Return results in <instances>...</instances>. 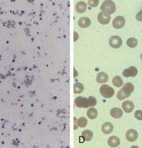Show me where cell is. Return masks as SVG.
Wrapping results in <instances>:
<instances>
[{
	"instance_id": "1",
	"label": "cell",
	"mask_w": 142,
	"mask_h": 148,
	"mask_svg": "<svg viewBox=\"0 0 142 148\" xmlns=\"http://www.w3.org/2000/svg\"><path fill=\"white\" fill-rule=\"evenodd\" d=\"M100 10L105 15L111 16V14L115 13L116 6L114 2L112 0H106L100 6Z\"/></svg>"
},
{
	"instance_id": "2",
	"label": "cell",
	"mask_w": 142,
	"mask_h": 148,
	"mask_svg": "<svg viewBox=\"0 0 142 148\" xmlns=\"http://www.w3.org/2000/svg\"><path fill=\"white\" fill-rule=\"evenodd\" d=\"M100 93L104 98H110L113 96L115 91L111 86L107 85H103L100 88Z\"/></svg>"
},
{
	"instance_id": "3",
	"label": "cell",
	"mask_w": 142,
	"mask_h": 148,
	"mask_svg": "<svg viewBox=\"0 0 142 148\" xmlns=\"http://www.w3.org/2000/svg\"><path fill=\"white\" fill-rule=\"evenodd\" d=\"M75 104L79 108H88L90 107L88 98L83 97H78L75 98Z\"/></svg>"
},
{
	"instance_id": "4",
	"label": "cell",
	"mask_w": 142,
	"mask_h": 148,
	"mask_svg": "<svg viewBox=\"0 0 142 148\" xmlns=\"http://www.w3.org/2000/svg\"><path fill=\"white\" fill-rule=\"evenodd\" d=\"M109 44L113 49H118L120 47L122 44L121 38L118 36H111L109 40Z\"/></svg>"
},
{
	"instance_id": "5",
	"label": "cell",
	"mask_w": 142,
	"mask_h": 148,
	"mask_svg": "<svg viewBox=\"0 0 142 148\" xmlns=\"http://www.w3.org/2000/svg\"><path fill=\"white\" fill-rule=\"evenodd\" d=\"M125 23V20L123 16H118L113 19L112 22L113 27L115 29H120L124 27Z\"/></svg>"
},
{
	"instance_id": "6",
	"label": "cell",
	"mask_w": 142,
	"mask_h": 148,
	"mask_svg": "<svg viewBox=\"0 0 142 148\" xmlns=\"http://www.w3.org/2000/svg\"><path fill=\"white\" fill-rule=\"evenodd\" d=\"M138 73V70L136 67L134 66H131L128 69H125L122 72V75L125 77H135Z\"/></svg>"
},
{
	"instance_id": "7",
	"label": "cell",
	"mask_w": 142,
	"mask_h": 148,
	"mask_svg": "<svg viewBox=\"0 0 142 148\" xmlns=\"http://www.w3.org/2000/svg\"><path fill=\"white\" fill-rule=\"evenodd\" d=\"M138 136L139 134L137 131L133 129H130L128 130L127 131L126 134H125V137H126L127 140L130 142L136 141L138 138Z\"/></svg>"
},
{
	"instance_id": "8",
	"label": "cell",
	"mask_w": 142,
	"mask_h": 148,
	"mask_svg": "<svg viewBox=\"0 0 142 148\" xmlns=\"http://www.w3.org/2000/svg\"><path fill=\"white\" fill-rule=\"evenodd\" d=\"M122 91L125 94L128 98L130 96L131 94L134 91V89H135V86H134L133 84H131V82H127L124 85V86L122 88Z\"/></svg>"
},
{
	"instance_id": "9",
	"label": "cell",
	"mask_w": 142,
	"mask_h": 148,
	"mask_svg": "<svg viewBox=\"0 0 142 148\" xmlns=\"http://www.w3.org/2000/svg\"><path fill=\"white\" fill-rule=\"evenodd\" d=\"M97 20L102 25H107L110 22L111 16H106L102 12H101L98 14Z\"/></svg>"
},
{
	"instance_id": "10",
	"label": "cell",
	"mask_w": 142,
	"mask_h": 148,
	"mask_svg": "<svg viewBox=\"0 0 142 148\" xmlns=\"http://www.w3.org/2000/svg\"><path fill=\"white\" fill-rule=\"evenodd\" d=\"M122 108L125 113H130L135 108V104L131 101H125L122 103Z\"/></svg>"
},
{
	"instance_id": "11",
	"label": "cell",
	"mask_w": 142,
	"mask_h": 148,
	"mask_svg": "<svg viewBox=\"0 0 142 148\" xmlns=\"http://www.w3.org/2000/svg\"><path fill=\"white\" fill-rule=\"evenodd\" d=\"M113 130V126L111 122H105L102 126V131L105 134H109L111 133Z\"/></svg>"
},
{
	"instance_id": "12",
	"label": "cell",
	"mask_w": 142,
	"mask_h": 148,
	"mask_svg": "<svg viewBox=\"0 0 142 148\" xmlns=\"http://www.w3.org/2000/svg\"><path fill=\"white\" fill-rule=\"evenodd\" d=\"M107 143L112 147H118L120 145V140L118 137L112 136L108 138Z\"/></svg>"
},
{
	"instance_id": "13",
	"label": "cell",
	"mask_w": 142,
	"mask_h": 148,
	"mask_svg": "<svg viewBox=\"0 0 142 148\" xmlns=\"http://www.w3.org/2000/svg\"><path fill=\"white\" fill-rule=\"evenodd\" d=\"M96 81L99 84L106 83L108 81V75L104 72L98 73L96 77Z\"/></svg>"
},
{
	"instance_id": "14",
	"label": "cell",
	"mask_w": 142,
	"mask_h": 148,
	"mask_svg": "<svg viewBox=\"0 0 142 148\" xmlns=\"http://www.w3.org/2000/svg\"><path fill=\"white\" fill-rule=\"evenodd\" d=\"M110 114L112 118H115V119H119L122 117V114H123V112L120 108H115L111 110Z\"/></svg>"
},
{
	"instance_id": "15",
	"label": "cell",
	"mask_w": 142,
	"mask_h": 148,
	"mask_svg": "<svg viewBox=\"0 0 142 148\" xmlns=\"http://www.w3.org/2000/svg\"><path fill=\"white\" fill-rule=\"evenodd\" d=\"M91 25V21L88 18L82 17L78 21V25L81 28H86L88 27Z\"/></svg>"
},
{
	"instance_id": "16",
	"label": "cell",
	"mask_w": 142,
	"mask_h": 148,
	"mask_svg": "<svg viewBox=\"0 0 142 148\" xmlns=\"http://www.w3.org/2000/svg\"><path fill=\"white\" fill-rule=\"evenodd\" d=\"M87 9V4L84 1H79L77 3L75 6V10L76 12L79 13H84Z\"/></svg>"
},
{
	"instance_id": "17",
	"label": "cell",
	"mask_w": 142,
	"mask_h": 148,
	"mask_svg": "<svg viewBox=\"0 0 142 148\" xmlns=\"http://www.w3.org/2000/svg\"><path fill=\"white\" fill-rule=\"evenodd\" d=\"M112 84L115 87L119 88L121 87L123 85L124 82L120 76H116L112 79Z\"/></svg>"
},
{
	"instance_id": "18",
	"label": "cell",
	"mask_w": 142,
	"mask_h": 148,
	"mask_svg": "<svg viewBox=\"0 0 142 148\" xmlns=\"http://www.w3.org/2000/svg\"><path fill=\"white\" fill-rule=\"evenodd\" d=\"M82 136L87 142L91 140L93 137V133L90 130H85L82 133Z\"/></svg>"
},
{
	"instance_id": "19",
	"label": "cell",
	"mask_w": 142,
	"mask_h": 148,
	"mask_svg": "<svg viewBox=\"0 0 142 148\" xmlns=\"http://www.w3.org/2000/svg\"><path fill=\"white\" fill-rule=\"evenodd\" d=\"M87 116L91 119H94L97 118V111L96 109L92 108L89 109L87 112Z\"/></svg>"
},
{
	"instance_id": "20",
	"label": "cell",
	"mask_w": 142,
	"mask_h": 148,
	"mask_svg": "<svg viewBox=\"0 0 142 148\" xmlns=\"http://www.w3.org/2000/svg\"><path fill=\"white\" fill-rule=\"evenodd\" d=\"M84 91V86L79 82L73 85V92L74 94H80Z\"/></svg>"
},
{
	"instance_id": "21",
	"label": "cell",
	"mask_w": 142,
	"mask_h": 148,
	"mask_svg": "<svg viewBox=\"0 0 142 148\" xmlns=\"http://www.w3.org/2000/svg\"><path fill=\"white\" fill-rule=\"evenodd\" d=\"M138 44L137 40L135 38H130L127 41V45L128 47L131 48H135L137 46Z\"/></svg>"
},
{
	"instance_id": "22",
	"label": "cell",
	"mask_w": 142,
	"mask_h": 148,
	"mask_svg": "<svg viewBox=\"0 0 142 148\" xmlns=\"http://www.w3.org/2000/svg\"><path fill=\"white\" fill-rule=\"evenodd\" d=\"M77 125L81 128H84L87 125V119L84 117H81L77 120Z\"/></svg>"
},
{
	"instance_id": "23",
	"label": "cell",
	"mask_w": 142,
	"mask_h": 148,
	"mask_svg": "<svg viewBox=\"0 0 142 148\" xmlns=\"http://www.w3.org/2000/svg\"><path fill=\"white\" fill-rule=\"evenodd\" d=\"M88 100H89V103H90V106L93 107L95 106L97 104V100L96 98L93 96H90L88 98Z\"/></svg>"
},
{
	"instance_id": "24",
	"label": "cell",
	"mask_w": 142,
	"mask_h": 148,
	"mask_svg": "<svg viewBox=\"0 0 142 148\" xmlns=\"http://www.w3.org/2000/svg\"><path fill=\"white\" fill-rule=\"evenodd\" d=\"M99 3V0H88V4L90 7H96Z\"/></svg>"
},
{
	"instance_id": "25",
	"label": "cell",
	"mask_w": 142,
	"mask_h": 148,
	"mask_svg": "<svg viewBox=\"0 0 142 148\" xmlns=\"http://www.w3.org/2000/svg\"><path fill=\"white\" fill-rule=\"evenodd\" d=\"M135 116L137 119H138L139 121L142 120V117H141V114H140V110H137L136 111V112L135 113Z\"/></svg>"
},
{
	"instance_id": "26",
	"label": "cell",
	"mask_w": 142,
	"mask_h": 148,
	"mask_svg": "<svg viewBox=\"0 0 142 148\" xmlns=\"http://www.w3.org/2000/svg\"><path fill=\"white\" fill-rule=\"evenodd\" d=\"M136 19L139 22H142V10L137 13L136 15Z\"/></svg>"
},
{
	"instance_id": "27",
	"label": "cell",
	"mask_w": 142,
	"mask_h": 148,
	"mask_svg": "<svg viewBox=\"0 0 142 148\" xmlns=\"http://www.w3.org/2000/svg\"><path fill=\"white\" fill-rule=\"evenodd\" d=\"M140 59H141V60L142 61V53H141V55H140Z\"/></svg>"
},
{
	"instance_id": "28",
	"label": "cell",
	"mask_w": 142,
	"mask_h": 148,
	"mask_svg": "<svg viewBox=\"0 0 142 148\" xmlns=\"http://www.w3.org/2000/svg\"><path fill=\"white\" fill-rule=\"evenodd\" d=\"M140 114H141V116L142 117V110H140Z\"/></svg>"
},
{
	"instance_id": "29",
	"label": "cell",
	"mask_w": 142,
	"mask_h": 148,
	"mask_svg": "<svg viewBox=\"0 0 142 148\" xmlns=\"http://www.w3.org/2000/svg\"><path fill=\"white\" fill-rule=\"evenodd\" d=\"M141 3H142V1H141Z\"/></svg>"
}]
</instances>
